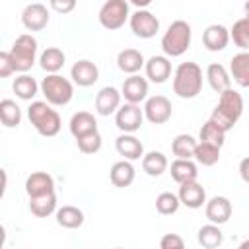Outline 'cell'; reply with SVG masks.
Masks as SVG:
<instances>
[{
    "mask_svg": "<svg viewBox=\"0 0 249 249\" xmlns=\"http://www.w3.org/2000/svg\"><path fill=\"white\" fill-rule=\"evenodd\" d=\"M230 43V29L222 23H212L202 31V45L210 53L224 51Z\"/></svg>",
    "mask_w": 249,
    "mask_h": 249,
    "instance_id": "cell-16",
    "label": "cell"
},
{
    "mask_svg": "<svg viewBox=\"0 0 249 249\" xmlns=\"http://www.w3.org/2000/svg\"><path fill=\"white\" fill-rule=\"evenodd\" d=\"M76 144H78V150L82 154H97L101 150V144H103V138L99 134V130L95 132H89L86 136H80L76 138Z\"/></svg>",
    "mask_w": 249,
    "mask_h": 249,
    "instance_id": "cell-39",
    "label": "cell"
},
{
    "mask_svg": "<svg viewBox=\"0 0 249 249\" xmlns=\"http://www.w3.org/2000/svg\"><path fill=\"white\" fill-rule=\"evenodd\" d=\"M128 23H130L132 33L136 37H140V39H152L160 31V19L146 8L136 10L134 14H130Z\"/></svg>",
    "mask_w": 249,
    "mask_h": 249,
    "instance_id": "cell-9",
    "label": "cell"
},
{
    "mask_svg": "<svg viewBox=\"0 0 249 249\" xmlns=\"http://www.w3.org/2000/svg\"><path fill=\"white\" fill-rule=\"evenodd\" d=\"M0 121L6 128H16L21 123V109L14 99L0 101Z\"/></svg>",
    "mask_w": 249,
    "mask_h": 249,
    "instance_id": "cell-33",
    "label": "cell"
},
{
    "mask_svg": "<svg viewBox=\"0 0 249 249\" xmlns=\"http://www.w3.org/2000/svg\"><path fill=\"white\" fill-rule=\"evenodd\" d=\"M29 210L37 218H47L56 212V195L47 193L39 196H29Z\"/></svg>",
    "mask_w": 249,
    "mask_h": 249,
    "instance_id": "cell-31",
    "label": "cell"
},
{
    "mask_svg": "<svg viewBox=\"0 0 249 249\" xmlns=\"http://www.w3.org/2000/svg\"><path fill=\"white\" fill-rule=\"evenodd\" d=\"M121 93H123L124 101H128V103H142L148 99V80L138 74H130L123 82Z\"/></svg>",
    "mask_w": 249,
    "mask_h": 249,
    "instance_id": "cell-17",
    "label": "cell"
},
{
    "mask_svg": "<svg viewBox=\"0 0 249 249\" xmlns=\"http://www.w3.org/2000/svg\"><path fill=\"white\" fill-rule=\"evenodd\" d=\"M204 76H206L210 88H212L216 93H222L224 89L231 88V76H230V72L226 70V66L220 64V62H212V64H208Z\"/></svg>",
    "mask_w": 249,
    "mask_h": 249,
    "instance_id": "cell-26",
    "label": "cell"
},
{
    "mask_svg": "<svg viewBox=\"0 0 249 249\" xmlns=\"http://www.w3.org/2000/svg\"><path fill=\"white\" fill-rule=\"evenodd\" d=\"M198 140H195L191 134H177L171 142V152L175 158H193L195 156V148H196Z\"/></svg>",
    "mask_w": 249,
    "mask_h": 249,
    "instance_id": "cell-36",
    "label": "cell"
},
{
    "mask_svg": "<svg viewBox=\"0 0 249 249\" xmlns=\"http://www.w3.org/2000/svg\"><path fill=\"white\" fill-rule=\"evenodd\" d=\"M41 93H43L45 101H49L54 107L68 105L74 97V82L60 76L58 72L56 74H47L41 82Z\"/></svg>",
    "mask_w": 249,
    "mask_h": 249,
    "instance_id": "cell-5",
    "label": "cell"
},
{
    "mask_svg": "<svg viewBox=\"0 0 249 249\" xmlns=\"http://www.w3.org/2000/svg\"><path fill=\"white\" fill-rule=\"evenodd\" d=\"M243 113V97L239 91L228 88L220 93V99L210 115V121H214L218 126H222L226 132L233 128V124L239 121Z\"/></svg>",
    "mask_w": 249,
    "mask_h": 249,
    "instance_id": "cell-1",
    "label": "cell"
},
{
    "mask_svg": "<svg viewBox=\"0 0 249 249\" xmlns=\"http://www.w3.org/2000/svg\"><path fill=\"white\" fill-rule=\"evenodd\" d=\"M64 62H66V54L58 47H47L39 54V64L47 74H56L64 66Z\"/></svg>",
    "mask_w": 249,
    "mask_h": 249,
    "instance_id": "cell-29",
    "label": "cell"
},
{
    "mask_svg": "<svg viewBox=\"0 0 249 249\" xmlns=\"http://www.w3.org/2000/svg\"><path fill=\"white\" fill-rule=\"evenodd\" d=\"M144 64H146V60H144L142 53L136 51V49H123L117 54V66H119V70L124 72V74H128V76L130 74H138L140 68H144Z\"/></svg>",
    "mask_w": 249,
    "mask_h": 249,
    "instance_id": "cell-24",
    "label": "cell"
},
{
    "mask_svg": "<svg viewBox=\"0 0 249 249\" xmlns=\"http://www.w3.org/2000/svg\"><path fill=\"white\" fill-rule=\"evenodd\" d=\"M144 70H146V78L154 84H163L167 82V78L171 76V62H169V56L165 54H154L146 60L144 64Z\"/></svg>",
    "mask_w": 249,
    "mask_h": 249,
    "instance_id": "cell-18",
    "label": "cell"
},
{
    "mask_svg": "<svg viewBox=\"0 0 249 249\" xmlns=\"http://www.w3.org/2000/svg\"><path fill=\"white\" fill-rule=\"evenodd\" d=\"M179 206H181V200H179V195H175V193L165 191V193H160V195L156 196V210H158L161 216H171V214H175V212L179 210Z\"/></svg>",
    "mask_w": 249,
    "mask_h": 249,
    "instance_id": "cell-38",
    "label": "cell"
},
{
    "mask_svg": "<svg viewBox=\"0 0 249 249\" xmlns=\"http://www.w3.org/2000/svg\"><path fill=\"white\" fill-rule=\"evenodd\" d=\"M169 173H171V179L181 185L187 181H195L198 177V167L193 161V158H189V160L175 158V161H171V165H169Z\"/></svg>",
    "mask_w": 249,
    "mask_h": 249,
    "instance_id": "cell-21",
    "label": "cell"
},
{
    "mask_svg": "<svg viewBox=\"0 0 249 249\" xmlns=\"http://www.w3.org/2000/svg\"><path fill=\"white\" fill-rule=\"evenodd\" d=\"M196 241L200 247L204 249H216L224 243V233L220 230L218 224H206L202 228H198V233H196Z\"/></svg>",
    "mask_w": 249,
    "mask_h": 249,
    "instance_id": "cell-32",
    "label": "cell"
},
{
    "mask_svg": "<svg viewBox=\"0 0 249 249\" xmlns=\"http://www.w3.org/2000/svg\"><path fill=\"white\" fill-rule=\"evenodd\" d=\"M144 117L148 123L152 124H163L171 119V113H173V107H171V101L165 97V95H152L144 101Z\"/></svg>",
    "mask_w": 249,
    "mask_h": 249,
    "instance_id": "cell-10",
    "label": "cell"
},
{
    "mask_svg": "<svg viewBox=\"0 0 249 249\" xmlns=\"http://www.w3.org/2000/svg\"><path fill=\"white\" fill-rule=\"evenodd\" d=\"M12 89H14L16 97H19V99H23V101H31V99L39 93L41 84H37L35 78H31L27 72H21L18 78H14Z\"/></svg>",
    "mask_w": 249,
    "mask_h": 249,
    "instance_id": "cell-27",
    "label": "cell"
},
{
    "mask_svg": "<svg viewBox=\"0 0 249 249\" xmlns=\"http://www.w3.org/2000/svg\"><path fill=\"white\" fill-rule=\"evenodd\" d=\"M10 54L14 58L18 72L31 70L37 60V39L29 33H21L19 37H16V41L10 49Z\"/></svg>",
    "mask_w": 249,
    "mask_h": 249,
    "instance_id": "cell-6",
    "label": "cell"
},
{
    "mask_svg": "<svg viewBox=\"0 0 249 249\" xmlns=\"http://www.w3.org/2000/svg\"><path fill=\"white\" fill-rule=\"evenodd\" d=\"M68 126H70V134L74 138H80V136H86L97 130V119L89 111H78L72 115Z\"/></svg>",
    "mask_w": 249,
    "mask_h": 249,
    "instance_id": "cell-25",
    "label": "cell"
},
{
    "mask_svg": "<svg viewBox=\"0 0 249 249\" xmlns=\"http://www.w3.org/2000/svg\"><path fill=\"white\" fill-rule=\"evenodd\" d=\"M160 247L161 249H183L185 247V241L181 235L177 233H165L161 239H160Z\"/></svg>",
    "mask_w": 249,
    "mask_h": 249,
    "instance_id": "cell-41",
    "label": "cell"
},
{
    "mask_svg": "<svg viewBox=\"0 0 249 249\" xmlns=\"http://www.w3.org/2000/svg\"><path fill=\"white\" fill-rule=\"evenodd\" d=\"M70 78L76 86L80 88H89L99 80V68L95 62L82 58L78 62H74V66L70 68Z\"/></svg>",
    "mask_w": 249,
    "mask_h": 249,
    "instance_id": "cell-13",
    "label": "cell"
},
{
    "mask_svg": "<svg viewBox=\"0 0 249 249\" xmlns=\"http://www.w3.org/2000/svg\"><path fill=\"white\" fill-rule=\"evenodd\" d=\"M154 0H128V4H132V6H136L138 10H142V8H148L150 4H152Z\"/></svg>",
    "mask_w": 249,
    "mask_h": 249,
    "instance_id": "cell-44",
    "label": "cell"
},
{
    "mask_svg": "<svg viewBox=\"0 0 249 249\" xmlns=\"http://www.w3.org/2000/svg\"><path fill=\"white\" fill-rule=\"evenodd\" d=\"M231 212H233V206H231L230 198H228V196H222V195L212 196V198L206 200V204H204V214H206L208 222L218 224V226L226 224V222L231 218Z\"/></svg>",
    "mask_w": 249,
    "mask_h": 249,
    "instance_id": "cell-12",
    "label": "cell"
},
{
    "mask_svg": "<svg viewBox=\"0 0 249 249\" xmlns=\"http://www.w3.org/2000/svg\"><path fill=\"white\" fill-rule=\"evenodd\" d=\"M193 158H195L200 165L210 167V165H214V163L220 161V146L210 144V142H200V140H198Z\"/></svg>",
    "mask_w": 249,
    "mask_h": 249,
    "instance_id": "cell-34",
    "label": "cell"
},
{
    "mask_svg": "<svg viewBox=\"0 0 249 249\" xmlns=\"http://www.w3.org/2000/svg\"><path fill=\"white\" fill-rule=\"evenodd\" d=\"M49 10L41 2L27 4L21 12V23L27 31H43L49 25Z\"/></svg>",
    "mask_w": 249,
    "mask_h": 249,
    "instance_id": "cell-11",
    "label": "cell"
},
{
    "mask_svg": "<svg viewBox=\"0 0 249 249\" xmlns=\"http://www.w3.org/2000/svg\"><path fill=\"white\" fill-rule=\"evenodd\" d=\"M179 200L181 204H185L187 208H202V204H206V191L204 187L195 179V181H187L179 185Z\"/></svg>",
    "mask_w": 249,
    "mask_h": 249,
    "instance_id": "cell-15",
    "label": "cell"
},
{
    "mask_svg": "<svg viewBox=\"0 0 249 249\" xmlns=\"http://www.w3.org/2000/svg\"><path fill=\"white\" fill-rule=\"evenodd\" d=\"M243 10H245V14H249V0L243 4Z\"/></svg>",
    "mask_w": 249,
    "mask_h": 249,
    "instance_id": "cell-46",
    "label": "cell"
},
{
    "mask_svg": "<svg viewBox=\"0 0 249 249\" xmlns=\"http://www.w3.org/2000/svg\"><path fill=\"white\" fill-rule=\"evenodd\" d=\"M115 148H117L119 156H123L124 160H130V161L140 160L144 156V144L132 132H123L121 136H117Z\"/></svg>",
    "mask_w": 249,
    "mask_h": 249,
    "instance_id": "cell-19",
    "label": "cell"
},
{
    "mask_svg": "<svg viewBox=\"0 0 249 249\" xmlns=\"http://www.w3.org/2000/svg\"><path fill=\"white\" fill-rule=\"evenodd\" d=\"M14 72H18V70H16V64H14L10 51H2L0 53V78H8Z\"/></svg>",
    "mask_w": 249,
    "mask_h": 249,
    "instance_id": "cell-40",
    "label": "cell"
},
{
    "mask_svg": "<svg viewBox=\"0 0 249 249\" xmlns=\"http://www.w3.org/2000/svg\"><path fill=\"white\" fill-rule=\"evenodd\" d=\"M239 177L243 179V183L249 185V156L239 161Z\"/></svg>",
    "mask_w": 249,
    "mask_h": 249,
    "instance_id": "cell-43",
    "label": "cell"
},
{
    "mask_svg": "<svg viewBox=\"0 0 249 249\" xmlns=\"http://www.w3.org/2000/svg\"><path fill=\"white\" fill-rule=\"evenodd\" d=\"M191 39H193L191 25L185 19H175L169 23L167 31L161 35V51L165 56H171V58L181 56L191 47Z\"/></svg>",
    "mask_w": 249,
    "mask_h": 249,
    "instance_id": "cell-4",
    "label": "cell"
},
{
    "mask_svg": "<svg viewBox=\"0 0 249 249\" xmlns=\"http://www.w3.org/2000/svg\"><path fill=\"white\" fill-rule=\"evenodd\" d=\"M144 109H140V103H124L115 113V124L121 132H136L144 123Z\"/></svg>",
    "mask_w": 249,
    "mask_h": 249,
    "instance_id": "cell-8",
    "label": "cell"
},
{
    "mask_svg": "<svg viewBox=\"0 0 249 249\" xmlns=\"http://www.w3.org/2000/svg\"><path fill=\"white\" fill-rule=\"evenodd\" d=\"M167 167H169V161H167V158H165L163 152L152 150V152H148V154L142 156V169H144V173L150 175V177H160V175H163V173L167 171Z\"/></svg>",
    "mask_w": 249,
    "mask_h": 249,
    "instance_id": "cell-28",
    "label": "cell"
},
{
    "mask_svg": "<svg viewBox=\"0 0 249 249\" xmlns=\"http://www.w3.org/2000/svg\"><path fill=\"white\" fill-rule=\"evenodd\" d=\"M230 39L241 51H249V14L237 19L230 29Z\"/></svg>",
    "mask_w": 249,
    "mask_h": 249,
    "instance_id": "cell-35",
    "label": "cell"
},
{
    "mask_svg": "<svg viewBox=\"0 0 249 249\" xmlns=\"http://www.w3.org/2000/svg\"><path fill=\"white\" fill-rule=\"evenodd\" d=\"M134 165L130 163V160H121V161H115L111 171H109V181L119 187V189H124V187H130L132 181H134Z\"/></svg>",
    "mask_w": 249,
    "mask_h": 249,
    "instance_id": "cell-23",
    "label": "cell"
},
{
    "mask_svg": "<svg viewBox=\"0 0 249 249\" xmlns=\"http://www.w3.org/2000/svg\"><path fill=\"white\" fill-rule=\"evenodd\" d=\"M76 4L78 0H49V6L56 12V14H70L76 10Z\"/></svg>",
    "mask_w": 249,
    "mask_h": 249,
    "instance_id": "cell-42",
    "label": "cell"
},
{
    "mask_svg": "<svg viewBox=\"0 0 249 249\" xmlns=\"http://www.w3.org/2000/svg\"><path fill=\"white\" fill-rule=\"evenodd\" d=\"M27 117L33 128L41 136L51 138L60 132V126H62L60 115L51 107L49 101H31V105L27 107Z\"/></svg>",
    "mask_w": 249,
    "mask_h": 249,
    "instance_id": "cell-3",
    "label": "cell"
},
{
    "mask_svg": "<svg viewBox=\"0 0 249 249\" xmlns=\"http://www.w3.org/2000/svg\"><path fill=\"white\" fill-rule=\"evenodd\" d=\"M54 216H56V224L62 226V228H66V230H76L86 220L84 218V212L78 206H72V204H64V206L56 208Z\"/></svg>",
    "mask_w": 249,
    "mask_h": 249,
    "instance_id": "cell-30",
    "label": "cell"
},
{
    "mask_svg": "<svg viewBox=\"0 0 249 249\" xmlns=\"http://www.w3.org/2000/svg\"><path fill=\"white\" fill-rule=\"evenodd\" d=\"M202 89V68L196 62H181L173 72V93L181 99H195Z\"/></svg>",
    "mask_w": 249,
    "mask_h": 249,
    "instance_id": "cell-2",
    "label": "cell"
},
{
    "mask_svg": "<svg viewBox=\"0 0 249 249\" xmlns=\"http://www.w3.org/2000/svg\"><path fill=\"white\" fill-rule=\"evenodd\" d=\"M25 193L27 196H39L47 193H54V179L47 171H33L25 179Z\"/></svg>",
    "mask_w": 249,
    "mask_h": 249,
    "instance_id": "cell-20",
    "label": "cell"
},
{
    "mask_svg": "<svg viewBox=\"0 0 249 249\" xmlns=\"http://www.w3.org/2000/svg\"><path fill=\"white\" fill-rule=\"evenodd\" d=\"M97 19H99L101 27H105L109 31L121 29L126 23V19H130L128 0H105L103 6L99 8Z\"/></svg>",
    "mask_w": 249,
    "mask_h": 249,
    "instance_id": "cell-7",
    "label": "cell"
},
{
    "mask_svg": "<svg viewBox=\"0 0 249 249\" xmlns=\"http://www.w3.org/2000/svg\"><path fill=\"white\" fill-rule=\"evenodd\" d=\"M239 249H249V237H247L245 241H241V243H239Z\"/></svg>",
    "mask_w": 249,
    "mask_h": 249,
    "instance_id": "cell-45",
    "label": "cell"
},
{
    "mask_svg": "<svg viewBox=\"0 0 249 249\" xmlns=\"http://www.w3.org/2000/svg\"><path fill=\"white\" fill-rule=\"evenodd\" d=\"M230 76L241 88H249V51H241L230 60Z\"/></svg>",
    "mask_w": 249,
    "mask_h": 249,
    "instance_id": "cell-22",
    "label": "cell"
},
{
    "mask_svg": "<svg viewBox=\"0 0 249 249\" xmlns=\"http://www.w3.org/2000/svg\"><path fill=\"white\" fill-rule=\"evenodd\" d=\"M121 99H123V93L113 88V86H105L97 91L95 95V111L97 115L101 117H109L113 113H117V109L121 107Z\"/></svg>",
    "mask_w": 249,
    "mask_h": 249,
    "instance_id": "cell-14",
    "label": "cell"
},
{
    "mask_svg": "<svg viewBox=\"0 0 249 249\" xmlns=\"http://www.w3.org/2000/svg\"><path fill=\"white\" fill-rule=\"evenodd\" d=\"M198 140L200 142H210V144H216V146H224L226 142V130L222 126H218L214 121H206L202 126H200V132H198Z\"/></svg>",
    "mask_w": 249,
    "mask_h": 249,
    "instance_id": "cell-37",
    "label": "cell"
}]
</instances>
